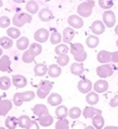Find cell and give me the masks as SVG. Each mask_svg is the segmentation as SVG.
Instances as JSON below:
<instances>
[{
  "mask_svg": "<svg viewBox=\"0 0 118 129\" xmlns=\"http://www.w3.org/2000/svg\"><path fill=\"white\" fill-rule=\"evenodd\" d=\"M3 6V0H0V8Z\"/></svg>",
  "mask_w": 118,
  "mask_h": 129,
  "instance_id": "obj_54",
  "label": "cell"
},
{
  "mask_svg": "<svg viewBox=\"0 0 118 129\" xmlns=\"http://www.w3.org/2000/svg\"><path fill=\"white\" fill-rule=\"evenodd\" d=\"M109 105H111L112 108H116V107H118V94H117V95H114V96L111 99Z\"/></svg>",
  "mask_w": 118,
  "mask_h": 129,
  "instance_id": "obj_46",
  "label": "cell"
},
{
  "mask_svg": "<svg viewBox=\"0 0 118 129\" xmlns=\"http://www.w3.org/2000/svg\"><path fill=\"white\" fill-rule=\"evenodd\" d=\"M85 44H87V46L88 48H90V49H94V48H97L98 46V44H99V38L97 37V35H89L87 39H85Z\"/></svg>",
  "mask_w": 118,
  "mask_h": 129,
  "instance_id": "obj_29",
  "label": "cell"
},
{
  "mask_svg": "<svg viewBox=\"0 0 118 129\" xmlns=\"http://www.w3.org/2000/svg\"><path fill=\"white\" fill-rule=\"evenodd\" d=\"M37 96V93L28 90V91H21V93H15L13 96V103L15 107H21L23 103L25 102H32Z\"/></svg>",
  "mask_w": 118,
  "mask_h": 129,
  "instance_id": "obj_1",
  "label": "cell"
},
{
  "mask_svg": "<svg viewBox=\"0 0 118 129\" xmlns=\"http://www.w3.org/2000/svg\"><path fill=\"white\" fill-rule=\"evenodd\" d=\"M13 1H14L15 4H21V3H24L25 0H13Z\"/></svg>",
  "mask_w": 118,
  "mask_h": 129,
  "instance_id": "obj_50",
  "label": "cell"
},
{
  "mask_svg": "<svg viewBox=\"0 0 118 129\" xmlns=\"http://www.w3.org/2000/svg\"><path fill=\"white\" fill-rule=\"evenodd\" d=\"M53 16L54 15H53V13H52V10L49 8H43L38 13V18L41 21H50L53 19Z\"/></svg>",
  "mask_w": 118,
  "mask_h": 129,
  "instance_id": "obj_17",
  "label": "cell"
},
{
  "mask_svg": "<svg viewBox=\"0 0 118 129\" xmlns=\"http://www.w3.org/2000/svg\"><path fill=\"white\" fill-rule=\"evenodd\" d=\"M0 129H8V128H4V127H0Z\"/></svg>",
  "mask_w": 118,
  "mask_h": 129,
  "instance_id": "obj_56",
  "label": "cell"
},
{
  "mask_svg": "<svg viewBox=\"0 0 118 129\" xmlns=\"http://www.w3.org/2000/svg\"><path fill=\"white\" fill-rule=\"evenodd\" d=\"M25 9H27V13H29L32 15L38 14L39 13V4L35 0H29L25 5Z\"/></svg>",
  "mask_w": 118,
  "mask_h": 129,
  "instance_id": "obj_21",
  "label": "cell"
},
{
  "mask_svg": "<svg viewBox=\"0 0 118 129\" xmlns=\"http://www.w3.org/2000/svg\"><path fill=\"white\" fill-rule=\"evenodd\" d=\"M103 23L107 28H112L116 24V15L112 10H106L103 13Z\"/></svg>",
  "mask_w": 118,
  "mask_h": 129,
  "instance_id": "obj_7",
  "label": "cell"
},
{
  "mask_svg": "<svg viewBox=\"0 0 118 129\" xmlns=\"http://www.w3.org/2000/svg\"><path fill=\"white\" fill-rule=\"evenodd\" d=\"M0 46L3 49H10L13 46V39L9 37H1L0 38Z\"/></svg>",
  "mask_w": 118,
  "mask_h": 129,
  "instance_id": "obj_39",
  "label": "cell"
},
{
  "mask_svg": "<svg viewBox=\"0 0 118 129\" xmlns=\"http://www.w3.org/2000/svg\"><path fill=\"white\" fill-rule=\"evenodd\" d=\"M112 63H118V51L112 53Z\"/></svg>",
  "mask_w": 118,
  "mask_h": 129,
  "instance_id": "obj_48",
  "label": "cell"
},
{
  "mask_svg": "<svg viewBox=\"0 0 118 129\" xmlns=\"http://www.w3.org/2000/svg\"><path fill=\"white\" fill-rule=\"evenodd\" d=\"M85 102L88 103V105H96L98 102H99V95L98 93L96 91H89L87 95H85Z\"/></svg>",
  "mask_w": 118,
  "mask_h": 129,
  "instance_id": "obj_24",
  "label": "cell"
},
{
  "mask_svg": "<svg viewBox=\"0 0 118 129\" xmlns=\"http://www.w3.org/2000/svg\"><path fill=\"white\" fill-rule=\"evenodd\" d=\"M92 123H93V127L96 129H103L104 128V118L101 115H96L94 118H92Z\"/></svg>",
  "mask_w": 118,
  "mask_h": 129,
  "instance_id": "obj_33",
  "label": "cell"
},
{
  "mask_svg": "<svg viewBox=\"0 0 118 129\" xmlns=\"http://www.w3.org/2000/svg\"><path fill=\"white\" fill-rule=\"evenodd\" d=\"M49 40H50V43H52V44L58 45V44H60V42L63 40V35H62L60 33H58V31L53 30V31H52V34H50Z\"/></svg>",
  "mask_w": 118,
  "mask_h": 129,
  "instance_id": "obj_34",
  "label": "cell"
},
{
  "mask_svg": "<svg viewBox=\"0 0 118 129\" xmlns=\"http://www.w3.org/2000/svg\"><path fill=\"white\" fill-rule=\"evenodd\" d=\"M21 59H23V61H24V63H32V61H34L35 55H34V53H33L30 49H28V50H25V51H24V54H23Z\"/></svg>",
  "mask_w": 118,
  "mask_h": 129,
  "instance_id": "obj_38",
  "label": "cell"
},
{
  "mask_svg": "<svg viewBox=\"0 0 118 129\" xmlns=\"http://www.w3.org/2000/svg\"><path fill=\"white\" fill-rule=\"evenodd\" d=\"M101 114H102V110L97 109V108H94L92 105H88V107H85L83 109V117L87 118V119H92L96 115H101Z\"/></svg>",
  "mask_w": 118,
  "mask_h": 129,
  "instance_id": "obj_12",
  "label": "cell"
},
{
  "mask_svg": "<svg viewBox=\"0 0 118 129\" xmlns=\"http://www.w3.org/2000/svg\"><path fill=\"white\" fill-rule=\"evenodd\" d=\"M11 70V64H10V58L8 55H1L0 58V72L8 73Z\"/></svg>",
  "mask_w": 118,
  "mask_h": 129,
  "instance_id": "obj_16",
  "label": "cell"
},
{
  "mask_svg": "<svg viewBox=\"0 0 118 129\" xmlns=\"http://www.w3.org/2000/svg\"><path fill=\"white\" fill-rule=\"evenodd\" d=\"M97 60L101 64H108L109 61H112V53L108 50H101L97 54Z\"/></svg>",
  "mask_w": 118,
  "mask_h": 129,
  "instance_id": "obj_13",
  "label": "cell"
},
{
  "mask_svg": "<svg viewBox=\"0 0 118 129\" xmlns=\"http://www.w3.org/2000/svg\"><path fill=\"white\" fill-rule=\"evenodd\" d=\"M49 38H50V34H49V31L46 30V29H44V28H41V29H38L35 33H34V39H35V42L37 43H45L46 40H49Z\"/></svg>",
  "mask_w": 118,
  "mask_h": 129,
  "instance_id": "obj_8",
  "label": "cell"
},
{
  "mask_svg": "<svg viewBox=\"0 0 118 129\" xmlns=\"http://www.w3.org/2000/svg\"><path fill=\"white\" fill-rule=\"evenodd\" d=\"M11 79L8 77H0V90H8L11 86Z\"/></svg>",
  "mask_w": 118,
  "mask_h": 129,
  "instance_id": "obj_37",
  "label": "cell"
},
{
  "mask_svg": "<svg viewBox=\"0 0 118 129\" xmlns=\"http://www.w3.org/2000/svg\"><path fill=\"white\" fill-rule=\"evenodd\" d=\"M108 82L106 80V79H99V80H97L94 84H93V89H94V91L96 93H104V91H107L108 90Z\"/></svg>",
  "mask_w": 118,
  "mask_h": 129,
  "instance_id": "obj_15",
  "label": "cell"
},
{
  "mask_svg": "<svg viewBox=\"0 0 118 129\" xmlns=\"http://www.w3.org/2000/svg\"><path fill=\"white\" fill-rule=\"evenodd\" d=\"M93 8H94V1L93 0H88V1H84V3L79 4L78 8H77L78 15H82V18L90 16L92 11H93Z\"/></svg>",
  "mask_w": 118,
  "mask_h": 129,
  "instance_id": "obj_5",
  "label": "cell"
},
{
  "mask_svg": "<svg viewBox=\"0 0 118 129\" xmlns=\"http://www.w3.org/2000/svg\"><path fill=\"white\" fill-rule=\"evenodd\" d=\"M70 51H72V55L74 56V59H76L78 63H83V61L87 59V53H85V50H84V46L80 43L72 44Z\"/></svg>",
  "mask_w": 118,
  "mask_h": 129,
  "instance_id": "obj_2",
  "label": "cell"
},
{
  "mask_svg": "<svg viewBox=\"0 0 118 129\" xmlns=\"http://www.w3.org/2000/svg\"><path fill=\"white\" fill-rule=\"evenodd\" d=\"M30 46V43H29V39L27 37H20L19 39H16V48L19 50H28Z\"/></svg>",
  "mask_w": 118,
  "mask_h": 129,
  "instance_id": "obj_25",
  "label": "cell"
},
{
  "mask_svg": "<svg viewBox=\"0 0 118 129\" xmlns=\"http://www.w3.org/2000/svg\"><path fill=\"white\" fill-rule=\"evenodd\" d=\"M16 127H19L18 124V118L16 117H6L5 119V128L8 129H15Z\"/></svg>",
  "mask_w": 118,
  "mask_h": 129,
  "instance_id": "obj_32",
  "label": "cell"
},
{
  "mask_svg": "<svg viewBox=\"0 0 118 129\" xmlns=\"http://www.w3.org/2000/svg\"><path fill=\"white\" fill-rule=\"evenodd\" d=\"M34 74L37 77H44V75H46L48 74V67L45 64H41V63L37 64L34 67Z\"/></svg>",
  "mask_w": 118,
  "mask_h": 129,
  "instance_id": "obj_28",
  "label": "cell"
},
{
  "mask_svg": "<svg viewBox=\"0 0 118 129\" xmlns=\"http://www.w3.org/2000/svg\"><path fill=\"white\" fill-rule=\"evenodd\" d=\"M13 105H14V103H11V100H8V99L0 100V117L6 115L11 110Z\"/></svg>",
  "mask_w": 118,
  "mask_h": 129,
  "instance_id": "obj_14",
  "label": "cell"
},
{
  "mask_svg": "<svg viewBox=\"0 0 118 129\" xmlns=\"http://www.w3.org/2000/svg\"><path fill=\"white\" fill-rule=\"evenodd\" d=\"M114 33H116V34L118 35V24L116 25V28H114Z\"/></svg>",
  "mask_w": 118,
  "mask_h": 129,
  "instance_id": "obj_52",
  "label": "cell"
},
{
  "mask_svg": "<svg viewBox=\"0 0 118 129\" xmlns=\"http://www.w3.org/2000/svg\"><path fill=\"white\" fill-rule=\"evenodd\" d=\"M85 1H88V0H85Z\"/></svg>",
  "mask_w": 118,
  "mask_h": 129,
  "instance_id": "obj_57",
  "label": "cell"
},
{
  "mask_svg": "<svg viewBox=\"0 0 118 129\" xmlns=\"http://www.w3.org/2000/svg\"><path fill=\"white\" fill-rule=\"evenodd\" d=\"M104 30H106V25H104V23L102 20H96L90 25V31L94 35H101V34L104 33Z\"/></svg>",
  "mask_w": 118,
  "mask_h": 129,
  "instance_id": "obj_11",
  "label": "cell"
},
{
  "mask_svg": "<svg viewBox=\"0 0 118 129\" xmlns=\"http://www.w3.org/2000/svg\"><path fill=\"white\" fill-rule=\"evenodd\" d=\"M103 129H118V127H113V125H108V127H104Z\"/></svg>",
  "mask_w": 118,
  "mask_h": 129,
  "instance_id": "obj_49",
  "label": "cell"
},
{
  "mask_svg": "<svg viewBox=\"0 0 118 129\" xmlns=\"http://www.w3.org/2000/svg\"><path fill=\"white\" fill-rule=\"evenodd\" d=\"M33 112H34V114L37 115V118H39V117H43V115H46V114H49V110H48L46 105H44V104H37V105H34V108H33Z\"/></svg>",
  "mask_w": 118,
  "mask_h": 129,
  "instance_id": "obj_22",
  "label": "cell"
},
{
  "mask_svg": "<svg viewBox=\"0 0 118 129\" xmlns=\"http://www.w3.org/2000/svg\"><path fill=\"white\" fill-rule=\"evenodd\" d=\"M33 19V15L29 13H18L13 16V25H15L16 28H21L23 25L30 23Z\"/></svg>",
  "mask_w": 118,
  "mask_h": 129,
  "instance_id": "obj_3",
  "label": "cell"
},
{
  "mask_svg": "<svg viewBox=\"0 0 118 129\" xmlns=\"http://www.w3.org/2000/svg\"><path fill=\"white\" fill-rule=\"evenodd\" d=\"M116 45H117V48H118V39H117V42H116Z\"/></svg>",
  "mask_w": 118,
  "mask_h": 129,
  "instance_id": "obj_55",
  "label": "cell"
},
{
  "mask_svg": "<svg viewBox=\"0 0 118 129\" xmlns=\"http://www.w3.org/2000/svg\"><path fill=\"white\" fill-rule=\"evenodd\" d=\"M6 35H8L9 38H11V39H19L20 35H21V33H20L19 28L11 26V28H8V29H6Z\"/></svg>",
  "mask_w": 118,
  "mask_h": 129,
  "instance_id": "obj_30",
  "label": "cell"
},
{
  "mask_svg": "<svg viewBox=\"0 0 118 129\" xmlns=\"http://www.w3.org/2000/svg\"><path fill=\"white\" fill-rule=\"evenodd\" d=\"M98 4L102 9L104 10H109L113 6V0H98Z\"/></svg>",
  "mask_w": 118,
  "mask_h": 129,
  "instance_id": "obj_45",
  "label": "cell"
},
{
  "mask_svg": "<svg viewBox=\"0 0 118 129\" xmlns=\"http://www.w3.org/2000/svg\"><path fill=\"white\" fill-rule=\"evenodd\" d=\"M68 25H70V28L73 29H80L84 23L80 15H69L68 16Z\"/></svg>",
  "mask_w": 118,
  "mask_h": 129,
  "instance_id": "obj_10",
  "label": "cell"
},
{
  "mask_svg": "<svg viewBox=\"0 0 118 129\" xmlns=\"http://www.w3.org/2000/svg\"><path fill=\"white\" fill-rule=\"evenodd\" d=\"M55 129H69V122L67 118L64 119H58L55 123Z\"/></svg>",
  "mask_w": 118,
  "mask_h": 129,
  "instance_id": "obj_43",
  "label": "cell"
},
{
  "mask_svg": "<svg viewBox=\"0 0 118 129\" xmlns=\"http://www.w3.org/2000/svg\"><path fill=\"white\" fill-rule=\"evenodd\" d=\"M96 72H97V75L101 79H106V78H108L113 74V68L109 64H103V65H98Z\"/></svg>",
  "mask_w": 118,
  "mask_h": 129,
  "instance_id": "obj_6",
  "label": "cell"
},
{
  "mask_svg": "<svg viewBox=\"0 0 118 129\" xmlns=\"http://www.w3.org/2000/svg\"><path fill=\"white\" fill-rule=\"evenodd\" d=\"M1 55H3V48L0 46V58H1Z\"/></svg>",
  "mask_w": 118,
  "mask_h": 129,
  "instance_id": "obj_53",
  "label": "cell"
},
{
  "mask_svg": "<svg viewBox=\"0 0 118 129\" xmlns=\"http://www.w3.org/2000/svg\"><path fill=\"white\" fill-rule=\"evenodd\" d=\"M70 73L73 75H77V77H82V74L84 73V67L82 63H73L70 65Z\"/></svg>",
  "mask_w": 118,
  "mask_h": 129,
  "instance_id": "obj_26",
  "label": "cell"
},
{
  "mask_svg": "<svg viewBox=\"0 0 118 129\" xmlns=\"http://www.w3.org/2000/svg\"><path fill=\"white\" fill-rule=\"evenodd\" d=\"M11 82H13V85L15 86V88H24V86L27 85V83H28L27 78L24 75H20V74L14 75L11 78Z\"/></svg>",
  "mask_w": 118,
  "mask_h": 129,
  "instance_id": "obj_18",
  "label": "cell"
},
{
  "mask_svg": "<svg viewBox=\"0 0 118 129\" xmlns=\"http://www.w3.org/2000/svg\"><path fill=\"white\" fill-rule=\"evenodd\" d=\"M62 74V67L58 64H52L48 67V75L50 78H58Z\"/></svg>",
  "mask_w": 118,
  "mask_h": 129,
  "instance_id": "obj_19",
  "label": "cell"
},
{
  "mask_svg": "<svg viewBox=\"0 0 118 129\" xmlns=\"http://www.w3.org/2000/svg\"><path fill=\"white\" fill-rule=\"evenodd\" d=\"M69 63V56L65 54V55H57V64L60 65V67H65L68 65Z\"/></svg>",
  "mask_w": 118,
  "mask_h": 129,
  "instance_id": "obj_42",
  "label": "cell"
},
{
  "mask_svg": "<svg viewBox=\"0 0 118 129\" xmlns=\"http://www.w3.org/2000/svg\"><path fill=\"white\" fill-rule=\"evenodd\" d=\"M30 123H32V119H30V117H28V115H20V117L18 118V124H19L20 128L27 129Z\"/></svg>",
  "mask_w": 118,
  "mask_h": 129,
  "instance_id": "obj_35",
  "label": "cell"
},
{
  "mask_svg": "<svg viewBox=\"0 0 118 129\" xmlns=\"http://www.w3.org/2000/svg\"><path fill=\"white\" fill-rule=\"evenodd\" d=\"M82 114H83V112H82V109L78 108V107H72V108L69 109V112H68V117L72 118V119H78Z\"/></svg>",
  "mask_w": 118,
  "mask_h": 129,
  "instance_id": "obj_36",
  "label": "cell"
},
{
  "mask_svg": "<svg viewBox=\"0 0 118 129\" xmlns=\"http://www.w3.org/2000/svg\"><path fill=\"white\" fill-rule=\"evenodd\" d=\"M92 88H93V84L89 79L82 78L78 82V90L83 94H88L89 91H92Z\"/></svg>",
  "mask_w": 118,
  "mask_h": 129,
  "instance_id": "obj_9",
  "label": "cell"
},
{
  "mask_svg": "<svg viewBox=\"0 0 118 129\" xmlns=\"http://www.w3.org/2000/svg\"><path fill=\"white\" fill-rule=\"evenodd\" d=\"M52 88H53V83L50 80H41L38 85V89H37V96L40 99L48 98Z\"/></svg>",
  "mask_w": 118,
  "mask_h": 129,
  "instance_id": "obj_4",
  "label": "cell"
},
{
  "mask_svg": "<svg viewBox=\"0 0 118 129\" xmlns=\"http://www.w3.org/2000/svg\"><path fill=\"white\" fill-rule=\"evenodd\" d=\"M39 123L37 122V120H32V123L28 125V128L27 129H39Z\"/></svg>",
  "mask_w": 118,
  "mask_h": 129,
  "instance_id": "obj_47",
  "label": "cell"
},
{
  "mask_svg": "<svg viewBox=\"0 0 118 129\" xmlns=\"http://www.w3.org/2000/svg\"><path fill=\"white\" fill-rule=\"evenodd\" d=\"M68 51H69V48L65 44H58L55 46V54L57 55H65Z\"/></svg>",
  "mask_w": 118,
  "mask_h": 129,
  "instance_id": "obj_40",
  "label": "cell"
},
{
  "mask_svg": "<svg viewBox=\"0 0 118 129\" xmlns=\"http://www.w3.org/2000/svg\"><path fill=\"white\" fill-rule=\"evenodd\" d=\"M68 108L65 105H58L57 109H55V115L58 119H64L67 115H68Z\"/></svg>",
  "mask_w": 118,
  "mask_h": 129,
  "instance_id": "obj_31",
  "label": "cell"
},
{
  "mask_svg": "<svg viewBox=\"0 0 118 129\" xmlns=\"http://www.w3.org/2000/svg\"><path fill=\"white\" fill-rule=\"evenodd\" d=\"M48 103H49V105H53V107H58V105H60L62 104V95H59L58 93H52V94H49L48 95Z\"/></svg>",
  "mask_w": 118,
  "mask_h": 129,
  "instance_id": "obj_20",
  "label": "cell"
},
{
  "mask_svg": "<svg viewBox=\"0 0 118 129\" xmlns=\"http://www.w3.org/2000/svg\"><path fill=\"white\" fill-rule=\"evenodd\" d=\"M84 129H96L93 125H87V127H84Z\"/></svg>",
  "mask_w": 118,
  "mask_h": 129,
  "instance_id": "obj_51",
  "label": "cell"
},
{
  "mask_svg": "<svg viewBox=\"0 0 118 129\" xmlns=\"http://www.w3.org/2000/svg\"><path fill=\"white\" fill-rule=\"evenodd\" d=\"M63 42L64 43H72V40H73V38H74V30H73V28H70V26H68V28H65L64 30H63Z\"/></svg>",
  "mask_w": 118,
  "mask_h": 129,
  "instance_id": "obj_23",
  "label": "cell"
},
{
  "mask_svg": "<svg viewBox=\"0 0 118 129\" xmlns=\"http://www.w3.org/2000/svg\"><path fill=\"white\" fill-rule=\"evenodd\" d=\"M37 122L39 123L41 127H50L53 124V117L50 114H46V115H43V117H39L37 119Z\"/></svg>",
  "mask_w": 118,
  "mask_h": 129,
  "instance_id": "obj_27",
  "label": "cell"
},
{
  "mask_svg": "<svg viewBox=\"0 0 118 129\" xmlns=\"http://www.w3.org/2000/svg\"><path fill=\"white\" fill-rule=\"evenodd\" d=\"M29 49L34 53V55L35 56H38L39 54H41V51H43V46H41V44L40 43H32L30 44V46H29Z\"/></svg>",
  "mask_w": 118,
  "mask_h": 129,
  "instance_id": "obj_41",
  "label": "cell"
},
{
  "mask_svg": "<svg viewBox=\"0 0 118 129\" xmlns=\"http://www.w3.org/2000/svg\"><path fill=\"white\" fill-rule=\"evenodd\" d=\"M10 18L9 16H6V15H3V16H0V28L1 29H8V28H10L9 25H10Z\"/></svg>",
  "mask_w": 118,
  "mask_h": 129,
  "instance_id": "obj_44",
  "label": "cell"
}]
</instances>
